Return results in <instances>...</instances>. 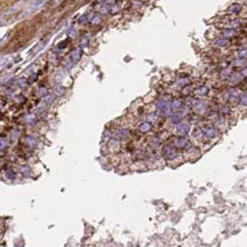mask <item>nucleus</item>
Segmentation results:
<instances>
[{
    "label": "nucleus",
    "instance_id": "obj_4",
    "mask_svg": "<svg viewBox=\"0 0 247 247\" xmlns=\"http://www.w3.org/2000/svg\"><path fill=\"white\" fill-rule=\"evenodd\" d=\"M240 57H241V58H246L247 50H242V51L240 52Z\"/></svg>",
    "mask_w": 247,
    "mask_h": 247
},
{
    "label": "nucleus",
    "instance_id": "obj_3",
    "mask_svg": "<svg viewBox=\"0 0 247 247\" xmlns=\"http://www.w3.org/2000/svg\"><path fill=\"white\" fill-rule=\"evenodd\" d=\"M240 80H241V76H240V74H238V73L234 74V75L232 76V81L233 83H236V82H238V81H240Z\"/></svg>",
    "mask_w": 247,
    "mask_h": 247
},
{
    "label": "nucleus",
    "instance_id": "obj_2",
    "mask_svg": "<svg viewBox=\"0 0 247 247\" xmlns=\"http://www.w3.org/2000/svg\"><path fill=\"white\" fill-rule=\"evenodd\" d=\"M231 10H232V12H238V11H240V10H241V7H240V6H238V5L232 6V7H231Z\"/></svg>",
    "mask_w": 247,
    "mask_h": 247
},
{
    "label": "nucleus",
    "instance_id": "obj_6",
    "mask_svg": "<svg viewBox=\"0 0 247 247\" xmlns=\"http://www.w3.org/2000/svg\"><path fill=\"white\" fill-rule=\"evenodd\" d=\"M242 73H243L244 75H247V69H245V70H244Z\"/></svg>",
    "mask_w": 247,
    "mask_h": 247
},
{
    "label": "nucleus",
    "instance_id": "obj_5",
    "mask_svg": "<svg viewBox=\"0 0 247 247\" xmlns=\"http://www.w3.org/2000/svg\"><path fill=\"white\" fill-rule=\"evenodd\" d=\"M241 101H242L244 104H247V96L246 95H244V96H242V98H241Z\"/></svg>",
    "mask_w": 247,
    "mask_h": 247
},
{
    "label": "nucleus",
    "instance_id": "obj_1",
    "mask_svg": "<svg viewBox=\"0 0 247 247\" xmlns=\"http://www.w3.org/2000/svg\"><path fill=\"white\" fill-rule=\"evenodd\" d=\"M216 44H217V46H227L228 41H227V40H224V39H222V40H218V41L216 42Z\"/></svg>",
    "mask_w": 247,
    "mask_h": 247
}]
</instances>
